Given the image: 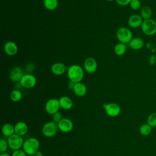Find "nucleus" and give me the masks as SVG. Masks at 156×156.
I'll list each match as a JSON object with an SVG mask.
<instances>
[{
  "mask_svg": "<svg viewBox=\"0 0 156 156\" xmlns=\"http://www.w3.org/2000/svg\"><path fill=\"white\" fill-rule=\"evenodd\" d=\"M63 118L62 116V113L60 112H58L52 115V121H54V122H55L56 123H58V122H60Z\"/></svg>",
  "mask_w": 156,
  "mask_h": 156,
  "instance_id": "nucleus-29",
  "label": "nucleus"
},
{
  "mask_svg": "<svg viewBox=\"0 0 156 156\" xmlns=\"http://www.w3.org/2000/svg\"><path fill=\"white\" fill-rule=\"evenodd\" d=\"M66 65L62 62H56L51 67V71L52 74L56 76H61L67 71Z\"/></svg>",
  "mask_w": 156,
  "mask_h": 156,
  "instance_id": "nucleus-15",
  "label": "nucleus"
},
{
  "mask_svg": "<svg viewBox=\"0 0 156 156\" xmlns=\"http://www.w3.org/2000/svg\"><path fill=\"white\" fill-rule=\"evenodd\" d=\"M60 108L59 100L55 98L49 99L45 104V110L46 113L51 115L58 112Z\"/></svg>",
  "mask_w": 156,
  "mask_h": 156,
  "instance_id": "nucleus-8",
  "label": "nucleus"
},
{
  "mask_svg": "<svg viewBox=\"0 0 156 156\" xmlns=\"http://www.w3.org/2000/svg\"><path fill=\"white\" fill-rule=\"evenodd\" d=\"M1 131L4 136L9 137L15 133V126L10 123H5L2 126Z\"/></svg>",
  "mask_w": 156,
  "mask_h": 156,
  "instance_id": "nucleus-20",
  "label": "nucleus"
},
{
  "mask_svg": "<svg viewBox=\"0 0 156 156\" xmlns=\"http://www.w3.org/2000/svg\"><path fill=\"white\" fill-rule=\"evenodd\" d=\"M58 100H59L60 108H62L63 110H69L73 106V102L72 99L68 96H62L61 98H60Z\"/></svg>",
  "mask_w": 156,
  "mask_h": 156,
  "instance_id": "nucleus-19",
  "label": "nucleus"
},
{
  "mask_svg": "<svg viewBox=\"0 0 156 156\" xmlns=\"http://www.w3.org/2000/svg\"><path fill=\"white\" fill-rule=\"evenodd\" d=\"M0 156H12V155H10L8 152H4V153H1Z\"/></svg>",
  "mask_w": 156,
  "mask_h": 156,
  "instance_id": "nucleus-35",
  "label": "nucleus"
},
{
  "mask_svg": "<svg viewBox=\"0 0 156 156\" xmlns=\"http://www.w3.org/2000/svg\"><path fill=\"white\" fill-rule=\"evenodd\" d=\"M152 15V11L151 7L145 5L141 8L140 10V16L142 17L143 20L151 19Z\"/></svg>",
  "mask_w": 156,
  "mask_h": 156,
  "instance_id": "nucleus-22",
  "label": "nucleus"
},
{
  "mask_svg": "<svg viewBox=\"0 0 156 156\" xmlns=\"http://www.w3.org/2000/svg\"><path fill=\"white\" fill-rule=\"evenodd\" d=\"M58 129L57 123L54 121L46 122L42 127L41 132L46 137L54 136L57 133Z\"/></svg>",
  "mask_w": 156,
  "mask_h": 156,
  "instance_id": "nucleus-5",
  "label": "nucleus"
},
{
  "mask_svg": "<svg viewBox=\"0 0 156 156\" xmlns=\"http://www.w3.org/2000/svg\"><path fill=\"white\" fill-rule=\"evenodd\" d=\"M146 47H147V48L149 50H150L152 53H154V52H155L156 51V47H155V46L153 43H147Z\"/></svg>",
  "mask_w": 156,
  "mask_h": 156,
  "instance_id": "nucleus-33",
  "label": "nucleus"
},
{
  "mask_svg": "<svg viewBox=\"0 0 156 156\" xmlns=\"http://www.w3.org/2000/svg\"><path fill=\"white\" fill-rule=\"evenodd\" d=\"M9 144L7 141H6L5 139L1 138L0 140V152L4 153L7 152V151L8 149Z\"/></svg>",
  "mask_w": 156,
  "mask_h": 156,
  "instance_id": "nucleus-28",
  "label": "nucleus"
},
{
  "mask_svg": "<svg viewBox=\"0 0 156 156\" xmlns=\"http://www.w3.org/2000/svg\"><path fill=\"white\" fill-rule=\"evenodd\" d=\"M39 147V140L35 137H30L24 141L22 148L27 155H34L35 153L38 151Z\"/></svg>",
  "mask_w": 156,
  "mask_h": 156,
  "instance_id": "nucleus-2",
  "label": "nucleus"
},
{
  "mask_svg": "<svg viewBox=\"0 0 156 156\" xmlns=\"http://www.w3.org/2000/svg\"><path fill=\"white\" fill-rule=\"evenodd\" d=\"M98 68V63L93 57L87 58L83 63V69L88 73H94Z\"/></svg>",
  "mask_w": 156,
  "mask_h": 156,
  "instance_id": "nucleus-10",
  "label": "nucleus"
},
{
  "mask_svg": "<svg viewBox=\"0 0 156 156\" xmlns=\"http://www.w3.org/2000/svg\"><path fill=\"white\" fill-rule=\"evenodd\" d=\"M4 51L7 55L14 56L18 53V47L14 41H8L4 45Z\"/></svg>",
  "mask_w": 156,
  "mask_h": 156,
  "instance_id": "nucleus-14",
  "label": "nucleus"
},
{
  "mask_svg": "<svg viewBox=\"0 0 156 156\" xmlns=\"http://www.w3.org/2000/svg\"><path fill=\"white\" fill-rule=\"evenodd\" d=\"M73 90L74 94L79 97L84 96L86 94L87 91V89L84 83H82L81 82L76 83L74 84Z\"/></svg>",
  "mask_w": 156,
  "mask_h": 156,
  "instance_id": "nucleus-17",
  "label": "nucleus"
},
{
  "mask_svg": "<svg viewBox=\"0 0 156 156\" xmlns=\"http://www.w3.org/2000/svg\"><path fill=\"white\" fill-rule=\"evenodd\" d=\"M58 129L64 133H68L73 129V122L68 118H63L57 123Z\"/></svg>",
  "mask_w": 156,
  "mask_h": 156,
  "instance_id": "nucleus-12",
  "label": "nucleus"
},
{
  "mask_svg": "<svg viewBox=\"0 0 156 156\" xmlns=\"http://www.w3.org/2000/svg\"><path fill=\"white\" fill-rule=\"evenodd\" d=\"M7 142L10 149L13 151H15L20 149L23 147L24 141L22 136L15 133L13 135L8 137Z\"/></svg>",
  "mask_w": 156,
  "mask_h": 156,
  "instance_id": "nucleus-6",
  "label": "nucleus"
},
{
  "mask_svg": "<svg viewBox=\"0 0 156 156\" xmlns=\"http://www.w3.org/2000/svg\"><path fill=\"white\" fill-rule=\"evenodd\" d=\"M152 127L147 123L142 124L139 129V131L141 135L143 136H147L152 132Z\"/></svg>",
  "mask_w": 156,
  "mask_h": 156,
  "instance_id": "nucleus-24",
  "label": "nucleus"
},
{
  "mask_svg": "<svg viewBox=\"0 0 156 156\" xmlns=\"http://www.w3.org/2000/svg\"><path fill=\"white\" fill-rule=\"evenodd\" d=\"M116 3L121 6H126L129 5L132 0H115Z\"/></svg>",
  "mask_w": 156,
  "mask_h": 156,
  "instance_id": "nucleus-31",
  "label": "nucleus"
},
{
  "mask_svg": "<svg viewBox=\"0 0 156 156\" xmlns=\"http://www.w3.org/2000/svg\"><path fill=\"white\" fill-rule=\"evenodd\" d=\"M103 107L106 114L112 118L118 116L120 114L121 110L120 106L118 104L114 102L104 104L103 105Z\"/></svg>",
  "mask_w": 156,
  "mask_h": 156,
  "instance_id": "nucleus-7",
  "label": "nucleus"
},
{
  "mask_svg": "<svg viewBox=\"0 0 156 156\" xmlns=\"http://www.w3.org/2000/svg\"><path fill=\"white\" fill-rule=\"evenodd\" d=\"M116 38L120 43L129 44L133 38V33L130 29L126 27H119L116 33Z\"/></svg>",
  "mask_w": 156,
  "mask_h": 156,
  "instance_id": "nucleus-3",
  "label": "nucleus"
},
{
  "mask_svg": "<svg viewBox=\"0 0 156 156\" xmlns=\"http://www.w3.org/2000/svg\"><path fill=\"white\" fill-rule=\"evenodd\" d=\"M143 33L147 36H153L156 34V21L151 18L143 20L141 26Z\"/></svg>",
  "mask_w": 156,
  "mask_h": 156,
  "instance_id": "nucleus-4",
  "label": "nucleus"
},
{
  "mask_svg": "<svg viewBox=\"0 0 156 156\" xmlns=\"http://www.w3.org/2000/svg\"><path fill=\"white\" fill-rule=\"evenodd\" d=\"M43 152H41V151H37L35 153V154H34V156H43Z\"/></svg>",
  "mask_w": 156,
  "mask_h": 156,
  "instance_id": "nucleus-34",
  "label": "nucleus"
},
{
  "mask_svg": "<svg viewBox=\"0 0 156 156\" xmlns=\"http://www.w3.org/2000/svg\"><path fill=\"white\" fill-rule=\"evenodd\" d=\"M24 75L23 69L20 66H15L13 68L9 73V77L13 82H20L22 77Z\"/></svg>",
  "mask_w": 156,
  "mask_h": 156,
  "instance_id": "nucleus-11",
  "label": "nucleus"
},
{
  "mask_svg": "<svg viewBox=\"0 0 156 156\" xmlns=\"http://www.w3.org/2000/svg\"><path fill=\"white\" fill-rule=\"evenodd\" d=\"M148 62L150 65H154L156 63V55L152 54L148 59Z\"/></svg>",
  "mask_w": 156,
  "mask_h": 156,
  "instance_id": "nucleus-32",
  "label": "nucleus"
},
{
  "mask_svg": "<svg viewBox=\"0 0 156 156\" xmlns=\"http://www.w3.org/2000/svg\"><path fill=\"white\" fill-rule=\"evenodd\" d=\"M66 72L69 81L75 83L80 82L84 76V69L77 64L69 66Z\"/></svg>",
  "mask_w": 156,
  "mask_h": 156,
  "instance_id": "nucleus-1",
  "label": "nucleus"
},
{
  "mask_svg": "<svg viewBox=\"0 0 156 156\" xmlns=\"http://www.w3.org/2000/svg\"><path fill=\"white\" fill-rule=\"evenodd\" d=\"M129 46L133 50H140L144 46V40L140 37H134L129 43Z\"/></svg>",
  "mask_w": 156,
  "mask_h": 156,
  "instance_id": "nucleus-16",
  "label": "nucleus"
},
{
  "mask_svg": "<svg viewBox=\"0 0 156 156\" xmlns=\"http://www.w3.org/2000/svg\"><path fill=\"white\" fill-rule=\"evenodd\" d=\"M23 97L22 93L18 90H14L11 91L10 94V98L13 102L20 101Z\"/></svg>",
  "mask_w": 156,
  "mask_h": 156,
  "instance_id": "nucleus-25",
  "label": "nucleus"
},
{
  "mask_svg": "<svg viewBox=\"0 0 156 156\" xmlns=\"http://www.w3.org/2000/svg\"><path fill=\"white\" fill-rule=\"evenodd\" d=\"M129 5L133 10H138L141 8V2L140 0H132Z\"/></svg>",
  "mask_w": 156,
  "mask_h": 156,
  "instance_id": "nucleus-27",
  "label": "nucleus"
},
{
  "mask_svg": "<svg viewBox=\"0 0 156 156\" xmlns=\"http://www.w3.org/2000/svg\"><path fill=\"white\" fill-rule=\"evenodd\" d=\"M143 22V19L138 14H133L129 16L127 20V23L129 27L133 29H136L141 27Z\"/></svg>",
  "mask_w": 156,
  "mask_h": 156,
  "instance_id": "nucleus-13",
  "label": "nucleus"
},
{
  "mask_svg": "<svg viewBox=\"0 0 156 156\" xmlns=\"http://www.w3.org/2000/svg\"><path fill=\"white\" fill-rule=\"evenodd\" d=\"M147 123L152 127H156V112H153L147 116Z\"/></svg>",
  "mask_w": 156,
  "mask_h": 156,
  "instance_id": "nucleus-26",
  "label": "nucleus"
},
{
  "mask_svg": "<svg viewBox=\"0 0 156 156\" xmlns=\"http://www.w3.org/2000/svg\"><path fill=\"white\" fill-rule=\"evenodd\" d=\"M107 1H115V0H107Z\"/></svg>",
  "mask_w": 156,
  "mask_h": 156,
  "instance_id": "nucleus-36",
  "label": "nucleus"
},
{
  "mask_svg": "<svg viewBox=\"0 0 156 156\" xmlns=\"http://www.w3.org/2000/svg\"><path fill=\"white\" fill-rule=\"evenodd\" d=\"M27 131L28 126L26 122L19 121L15 124V132L16 134L23 136L27 133Z\"/></svg>",
  "mask_w": 156,
  "mask_h": 156,
  "instance_id": "nucleus-18",
  "label": "nucleus"
},
{
  "mask_svg": "<svg viewBox=\"0 0 156 156\" xmlns=\"http://www.w3.org/2000/svg\"><path fill=\"white\" fill-rule=\"evenodd\" d=\"M21 85L25 88H32L34 87L37 83L36 77L32 74H24L20 82Z\"/></svg>",
  "mask_w": 156,
  "mask_h": 156,
  "instance_id": "nucleus-9",
  "label": "nucleus"
},
{
  "mask_svg": "<svg viewBox=\"0 0 156 156\" xmlns=\"http://www.w3.org/2000/svg\"><path fill=\"white\" fill-rule=\"evenodd\" d=\"M27 155L23 151V149H21L13 151L12 154V156H27Z\"/></svg>",
  "mask_w": 156,
  "mask_h": 156,
  "instance_id": "nucleus-30",
  "label": "nucleus"
},
{
  "mask_svg": "<svg viewBox=\"0 0 156 156\" xmlns=\"http://www.w3.org/2000/svg\"><path fill=\"white\" fill-rule=\"evenodd\" d=\"M43 5L48 10H55L58 5V0H43Z\"/></svg>",
  "mask_w": 156,
  "mask_h": 156,
  "instance_id": "nucleus-23",
  "label": "nucleus"
},
{
  "mask_svg": "<svg viewBox=\"0 0 156 156\" xmlns=\"http://www.w3.org/2000/svg\"><path fill=\"white\" fill-rule=\"evenodd\" d=\"M127 44L119 43L116 44L114 47V52L118 56L123 55L127 51Z\"/></svg>",
  "mask_w": 156,
  "mask_h": 156,
  "instance_id": "nucleus-21",
  "label": "nucleus"
}]
</instances>
